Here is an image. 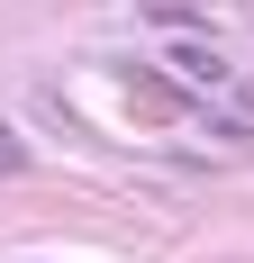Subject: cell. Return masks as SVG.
I'll return each mask as SVG.
<instances>
[{
    "label": "cell",
    "mask_w": 254,
    "mask_h": 263,
    "mask_svg": "<svg viewBox=\"0 0 254 263\" xmlns=\"http://www.w3.org/2000/svg\"><path fill=\"white\" fill-rule=\"evenodd\" d=\"M164 64H173L182 82H200V91H218V82H227V64H218V46H173Z\"/></svg>",
    "instance_id": "cell-1"
},
{
    "label": "cell",
    "mask_w": 254,
    "mask_h": 263,
    "mask_svg": "<svg viewBox=\"0 0 254 263\" xmlns=\"http://www.w3.org/2000/svg\"><path fill=\"white\" fill-rule=\"evenodd\" d=\"M9 163H19V136H9V127H0V173H9Z\"/></svg>",
    "instance_id": "cell-2"
},
{
    "label": "cell",
    "mask_w": 254,
    "mask_h": 263,
    "mask_svg": "<svg viewBox=\"0 0 254 263\" xmlns=\"http://www.w3.org/2000/svg\"><path fill=\"white\" fill-rule=\"evenodd\" d=\"M154 9H200V0H154Z\"/></svg>",
    "instance_id": "cell-3"
}]
</instances>
